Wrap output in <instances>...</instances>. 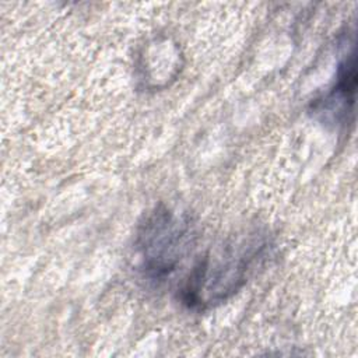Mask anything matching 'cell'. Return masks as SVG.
I'll return each instance as SVG.
<instances>
[{
    "mask_svg": "<svg viewBox=\"0 0 358 358\" xmlns=\"http://www.w3.org/2000/svg\"><path fill=\"white\" fill-rule=\"evenodd\" d=\"M355 66V52L351 49L338 62L336 77L329 91L312 102V112L323 122L345 126L352 120L357 88Z\"/></svg>",
    "mask_w": 358,
    "mask_h": 358,
    "instance_id": "3957f363",
    "label": "cell"
},
{
    "mask_svg": "<svg viewBox=\"0 0 358 358\" xmlns=\"http://www.w3.org/2000/svg\"><path fill=\"white\" fill-rule=\"evenodd\" d=\"M193 229L186 214L164 204L150 210L136 231L134 246L144 273L155 280L169 275L187 253Z\"/></svg>",
    "mask_w": 358,
    "mask_h": 358,
    "instance_id": "7a4b0ae2",
    "label": "cell"
},
{
    "mask_svg": "<svg viewBox=\"0 0 358 358\" xmlns=\"http://www.w3.org/2000/svg\"><path fill=\"white\" fill-rule=\"evenodd\" d=\"M267 243L260 235H248L201 257L180 288L182 302L204 310L227 301L248 281Z\"/></svg>",
    "mask_w": 358,
    "mask_h": 358,
    "instance_id": "6da1fadb",
    "label": "cell"
}]
</instances>
